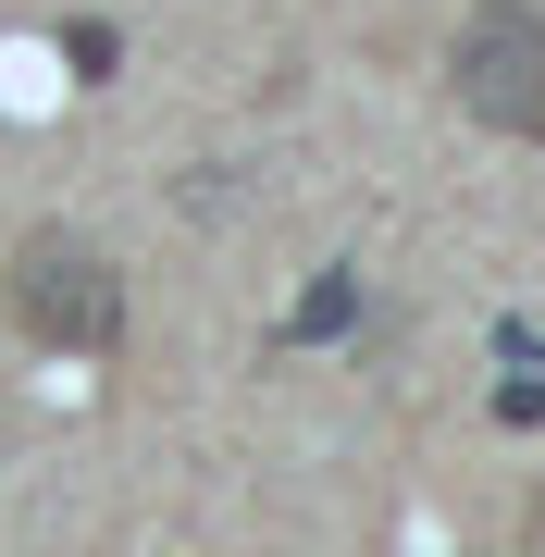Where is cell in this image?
<instances>
[{"mask_svg":"<svg viewBox=\"0 0 545 557\" xmlns=\"http://www.w3.org/2000/svg\"><path fill=\"white\" fill-rule=\"evenodd\" d=\"M13 322L38 347H62V359H112L124 347V273L87 236H62V223H38V236L13 248Z\"/></svg>","mask_w":545,"mask_h":557,"instance_id":"1","label":"cell"},{"mask_svg":"<svg viewBox=\"0 0 545 557\" xmlns=\"http://www.w3.org/2000/svg\"><path fill=\"white\" fill-rule=\"evenodd\" d=\"M446 87H459V112L484 124V137L545 149V13H533V0H484V13H459Z\"/></svg>","mask_w":545,"mask_h":557,"instance_id":"2","label":"cell"},{"mask_svg":"<svg viewBox=\"0 0 545 557\" xmlns=\"http://www.w3.org/2000/svg\"><path fill=\"white\" fill-rule=\"evenodd\" d=\"M347 322H360V273H323L298 298V322H285V335H347Z\"/></svg>","mask_w":545,"mask_h":557,"instance_id":"3","label":"cell"},{"mask_svg":"<svg viewBox=\"0 0 545 557\" xmlns=\"http://www.w3.org/2000/svg\"><path fill=\"white\" fill-rule=\"evenodd\" d=\"M62 62H75L87 87H112V62H124V38H112V25H62Z\"/></svg>","mask_w":545,"mask_h":557,"instance_id":"4","label":"cell"},{"mask_svg":"<svg viewBox=\"0 0 545 557\" xmlns=\"http://www.w3.org/2000/svg\"><path fill=\"white\" fill-rule=\"evenodd\" d=\"M521 545H533V557H545V496H533V520H521Z\"/></svg>","mask_w":545,"mask_h":557,"instance_id":"5","label":"cell"}]
</instances>
